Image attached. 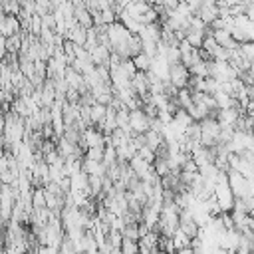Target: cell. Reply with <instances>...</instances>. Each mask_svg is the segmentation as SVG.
<instances>
[{
	"label": "cell",
	"instance_id": "6da1fadb",
	"mask_svg": "<svg viewBox=\"0 0 254 254\" xmlns=\"http://www.w3.org/2000/svg\"><path fill=\"white\" fill-rule=\"evenodd\" d=\"M212 194H214V198H216V202H218V206H220L222 212H230L232 210L236 196H234V192H232V189L228 185L226 173H220V177H218V181L214 185V192Z\"/></svg>",
	"mask_w": 254,
	"mask_h": 254
},
{
	"label": "cell",
	"instance_id": "7a4b0ae2",
	"mask_svg": "<svg viewBox=\"0 0 254 254\" xmlns=\"http://www.w3.org/2000/svg\"><path fill=\"white\" fill-rule=\"evenodd\" d=\"M240 69L236 65H232L230 62H216V60H210V69H208V77H214L216 81H230V79H236L240 77Z\"/></svg>",
	"mask_w": 254,
	"mask_h": 254
},
{
	"label": "cell",
	"instance_id": "3957f363",
	"mask_svg": "<svg viewBox=\"0 0 254 254\" xmlns=\"http://www.w3.org/2000/svg\"><path fill=\"white\" fill-rule=\"evenodd\" d=\"M226 177H228V185H230V189H232V192H234L236 198H244V196H250L252 194L250 192V181H248V177H244L242 173H238L234 169H228Z\"/></svg>",
	"mask_w": 254,
	"mask_h": 254
},
{
	"label": "cell",
	"instance_id": "277c9868",
	"mask_svg": "<svg viewBox=\"0 0 254 254\" xmlns=\"http://www.w3.org/2000/svg\"><path fill=\"white\" fill-rule=\"evenodd\" d=\"M129 127L135 135H143L145 131H149L151 127V117L143 111V107H137V109H131L129 111Z\"/></svg>",
	"mask_w": 254,
	"mask_h": 254
},
{
	"label": "cell",
	"instance_id": "5b68a950",
	"mask_svg": "<svg viewBox=\"0 0 254 254\" xmlns=\"http://www.w3.org/2000/svg\"><path fill=\"white\" fill-rule=\"evenodd\" d=\"M189 79H190V71H189V67H187L183 62L171 64V69H169V81H171L175 87H179V89L187 87V85H189Z\"/></svg>",
	"mask_w": 254,
	"mask_h": 254
},
{
	"label": "cell",
	"instance_id": "8992f818",
	"mask_svg": "<svg viewBox=\"0 0 254 254\" xmlns=\"http://www.w3.org/2000/svg\"><path fill=\"white\" fill-rule=\"evenodd\" d=\"M169 69H171V64H169V60L165 58V56H155L153 60H151V73L155 75V77H159L161 81H165V79H169Z\"/></svg>",
	"mask_w": 254,
	"mask_h": 254
},
{
	"label": "cell",
	"instance_id": "52a82bcc",
	"mask_svg": "<svg viewBox=\"0 0 254 254\" xmlns=\"http://www.w3.org/2000/svg\"><path fill=\"white\" fill-rule=\"evenodd\" d=\"M208 32H210V36L216 40V44L222 46V48H226V50H234V48L240 46V44L232 38V34H230L228 30H224V28H214V30L210 28Z\"/></svg>",
	"mask_w": 254,
	"mask_h": 254
},
{
	"label": "cell",
	"instance_id": "ba28073f",
	"mask_svg": "<svg viewBox=\"0 0 254 254\" xmlns=\"http://www.w3.org/2000/svg\"><path fill=\"white\" fill-rule=\"evenodd\" d=\"M153 4H149V0H133V2H129L127 6H125V12L127 14H131L135 20H143V16H145V12L151 8Z\"/></svg>",
	"mask_w": 254,
	"mask_h": 254
},
{
	"label": "cell",
	"instance_id": "9c48e42d",
	"mask_svg": "<svg viewBox=\"0 0 254 254\" xmlns=\"http://www.w3.org/2000/svg\"><path fill=\"white\" fill-rule=\"evenodd\" d=\"M143 135H145V145H147L149 149H153L155 153H159V151H161V149L167 145V141H165L163 133H157V131L149 129V131H145Z\"/></svg>",
	"mask_w": 254,
	"mask_h": 254
},
{
	"label": "cell",
	"instance_id": "30bf717a",
	"mask_svg": "<svg viewBox=\"0 0 254 254\" xmlns=\"http://www.w3.org/2000/svg\"><path fill=\"white\" fill-rule=\"evenodd\" d=\"M65 40H69V42H73L77 46H85V42H87V28H83L81 24H75L73 28L67 30Z\"/></svg>",
	"mask_w": 254,
	"mask_h": 254
},
{
	"label": "cell",
	"instance_id": "8fae6325",
	"mask_svg": "<svg viewBox=\"0 0 254 254\" xmlns=\"http://www.w3.org/2000/svg\"><path fill=\"white\" fill-rule=\"evenodd\" d=\"M22 30V24H20V18L18 16H6V20H4V24L0 26V34L2 36H14V34H18Z\"/></svg>",
	"mask_w": 254,
	"mask_h": 254
},
{
	"label": "cell",
	"instance_id": "7c38bea8",
	"mask_svg": "<svg viewBox=\"0 0 254 254\" xmlns=\"http://www.w3.org/2000/svg\"><path fill=\"white\" fill-rule=\"evenodd\" d=\"M105 115H107V105L95 101L93 105H89V119H91V125H101L105 121Z\"/></svg>",
	"mask_w": 254,
	"mask_h": 254
},
{
	"label": "cell",
	"instance_id": "4fadbf2b",
	"mask_svg": "<svg viewBox=\"0 0 254 254\" xmlns=\"http://www.w3.org/2000/svg\"><path fill=\"white\" fill-rule=\"evenodd\" d=\"M73 16H75L77 24H81L83 28H91V26H93V16H91V12L87 10V6H77V8L73 10Z\"/></svg>",
	"mask_w": 254,
	"mask_h": 254
},
{
	"label": "cell",
	"instance_id": "5bb4252c",
	"mask_svg": "<svg viewBox=\"0 0 254 254\" xmlns=\"http://www.w3.org/2000/svg\"><path fill=\"white\" fill-rule=\"evenodd\" d=\"M177 105H179L181 109H189V107L192 105V91H190L189 87L179 89V93H177Z\"/></svg>",
	"mask_w": 254,
	"mask_h": 254
},
{
	"label": "cell",
	"instance_id": "9a60e30c",
	"mask_svg": "<svg viewBox=\"0 0 254 254\" xmlns=\"http://www.w3.org/2000/svg\"><path fill=\"white\" fill-rule=\"evenodd\" d=\"M131 60H133V64H135V67H137V71H149V69H151V60H153V58H149L145 52H141V54L133 56Z\"/></svg>",
	"mask_w": 254,
	"mask_h": 254
},
{
	"label": "cell",
	"instance_id": "2e32d148",
	"mask_svg": "<svg viewBox=\"0 0 254 254\" xmlns=\"http://www.w3.org/2000/svg\"><path fill=\"white\" fill-rule=\"evenodd\" d=\"M141 252V246H139V240H133V238H125L121 240V254H139Z\"/></svg>",
	"mask_w": 254,
	"mask_h": 254
},
{
	"label": "cell",
	"instance_id": "e0dca14e",
	"mask_svg": "<svg viewBox=\"0 0 254 254\" xmlns=\"http://www.w3.org/2000/svg\"><path fill=\"white\" fill-rule=\"evenodd\" d=\"M32 206L34 208H44L46 206V189L44 187H36L32 190Z\"/></svg>",
	"mask_w": 254,
	"mask_h": 254
},
{
	"label": "cell",
	"instance_id": "ac0fdd59",
	"mask_svg": "<svg viewBox=\"0 0 254 254\" xmlns=\"http://www.w3.org/2000/svg\"><path fill=\"white\" fill-rule=\"evenodd\" d=\"M171 238H173V244H175L177 250H179V248H185V246H190V240H192V238H190L189 234H185L181 228H177Z\"/></svg>",
	"mask_w": 254,
	"mask_h": 254
},
{
	"label": "cell",
	"instance_id": "d6986e66",
	"mask_svg": "<svg viewBox=\"0 0 254 254\" xmlns=\"http://www.w3.org/2000/svg\"><path fill=\"white\" fill-rule=\"evenodd\" d=\"M238 50H240V56H242L248 64H254V42H242V44L238 46Z\"/></svg>",
	"mask_w": 254,
	"mask_h": 254
},
{
	"label": "cell",
	"instance_id": "ffe728a7",
	"mask_svg": "<svg viewBox=\"0 0 254 254\" xmlns=\"http://www.w3.org/2000/svg\"><path fill=\"white\" fill-rule=\"evenodd\" d=\"M0 8H2L6 14H10V16H18L20 10H22V6H20L18 0H4V2L0 4Z\"/></svg>",
	"mask_w": 254,
	"mask_h": 254
},
{
	"label": "cell",
	"instance_id": "44dd1931",
	"mask_svg": "<svg viewBox=\"0 0 254 254\" xmlns=\"http://www.w3.org/2000/svg\"><path fill=\"white\" fill-rule=\"evenodd\" d=\"M42 16H38V14H32V18H30V28H28V32L30 34H34V36H40V32H42Z\"/></svg>",
	"mask_w": 254,
	"mask_h": 254
},
{
	"label": "cell",
	"instance_id": "7402d4cb",
	"mask_svg": "<svg viewBox=\"0 0 254 254\" xmlns=\"http://www.w3.org/2000/svg\"><path fill=\"white\" fill-rule=\"evenodd\" d=\"M103 155H105V147H89L85 151V159H93V161H101V163H103Z\"/></svg>",
	"mask_w": 254,
	"mask_h": 254
},
{
	"label": "cell",
	"instance_id": "603a6c76",
	"mask_svg": "<svg viewBox=\"0 0 254 254\" xmlns=\"http://www.w3.org/2000/svg\"><path fill=\"white\" fill-rule=\"evenodd\" d=\"M165 58L169 60V64H177V62H181V50H179V46H169Z\"/></svg>",
	"mask_w": 254,
	"mask_h": 254
},
{
	"label": "cell",
	"instance_id": "cb8c5ba5",
	"mask_svg": "<svg viewBox=\"0 0 254 254\" xmlns=\"http://www.w3.org/2000/svg\"><path fill=\"white\" fill-rule=\"evenodd\" d=\"M220 6H226V8H234L238 4H244V0H218Z\"/></svg>",
	"mask_w": 254,
	"mask_h": 254
},
{
	"label": "cell",
	"instance_id": "d4e9b609",
	"mask_svg": "<svg viewBox=\"0 0 254 254\" xmlns=\"http://www.w3.org/2000/svg\"><path fill=\"white\" fill-rule=\"evenodd\" d=\"M6 54H8V52H6V36L0 34V62L6 58Z\"/></svg>",
	"mask_w": 254,
	"mask_h": 254
},
{
	"label": "cell",
	"instance_id": "484cf974",
	"mask_svg": "<svg viewBox=\"0 0 254 254\" xmlns=\"http://www.w3.org/2000/svg\"><path fill=\"white\" fill-rule=\"evenodd\" d=\"M250 216H252V220H254V210H252V212H250Z\"/></svg>",
	"mask_w": 254,
	"mask_h": 254
}]
</instances>
